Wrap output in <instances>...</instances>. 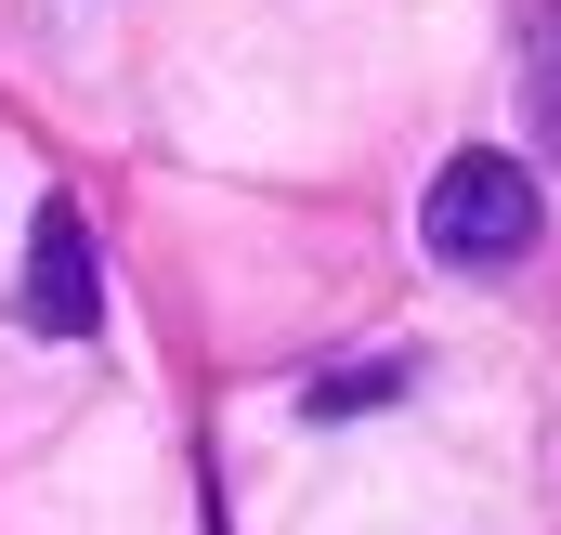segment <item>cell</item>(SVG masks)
<instances>
[{"label": "cell", "mask_w": 561, "mask_h": 535, "mask_svg": "<svg viewBox=\"0 0 561 535\" xmlns=\"http://www.w3.org/2000/svg\"><path fill=\"white\" fill-rule=\"evenodd\" d=\"M419 236H431V262H457V274L523 262V249H536V170H523V157H496V144L444 157V170H431Z\"/></svg>", "instance_id": "cell-1"}, {"label": "cell", "mask_w": 561, "mask_h": 535, "mask_svg": "<svg viewBox=\"0 0 561 535\" xmlns=\"http://www.w3.org/2000/svg\"><path fill=\"white\" fill-rule=\"evenodd\" d=\"M92 314H105V274H92V223L53 196L39 209V236H26V327L39 340H92Z\"/></svg>", "instance_id": "cell-2"}, {"label": "cell", "mask_w": 561, "mask_h": 535, "mask_svg": "<svg viewBox=\"0 0 561 535\" xmlns=\"http://www.w3.org/2000/svg\"><path fill=\"white\" fill-rule=\"evenodd\" d=\"M523 118H536V144H561V0H536V26H523Z\"/></svg>", "instance_id": "cell-3"}, {"label": "cell", "mask_w": 561, "mask_h": 535, "mask_svg": "<svg viewBox=\"0 0 561 535\" xmlns=\"http://www.w3.org/2000/svg\"><path fill=\"white\" fill-rule=\"evenodd\" d=\"M392 392H405V366H353V379H313L300 405L313 418H353V405H392Z\"/></svg>", "instance_id": "cell-4"}]
</instances>
